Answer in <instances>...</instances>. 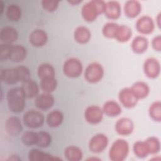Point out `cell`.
<instances>
[{"instance_id": "6da1fadb", "label": "cell", "mask_w": 161, "mask_h": 161, "mask_svg": "<svg viewBox=\"0 0 161 161\" xmlns=\"http://www.w3.org/2000/svg\"><path fill=\"white\" fill-rule=\"evenodd\" d=\"M6 98L8 108L11 112L19 113L23 111L25 107L26 96L21 87L9 89Z\"/></svg>"}, {"instance_id": "7a4b0ae2", "label": "cell", "mask_w": 161, "mask_h": 161, "mask_svg": "<svg viewBox=\"0 0 161 161\" xmlns=\"http://www.w3.org/2000/svg\"><path fill=\"white\" fill-rule=\"evenodd\" d=\"M106 3L101 0H92L83 5L81 14L84 19L88 22L94 21L99 14L104 13Z\"/></svg>"}, {"instance_id": "3957f363", "label": "cell", "mask_w": 161, "mask_h": 161, "mask_svg": "<svg viewBox=\"0 0 161 161\" xmlns=\"http://www.w3.org/2000/svg\"><path fill=\"white\" fill-rule=\"evenodd\" d=\"M128 143L123 139L116 140L110 148L109 156L113 161L124 160L129 153Z\"/></svg>"}, {"instance_id": "277c9868", "label": "cell", "mask_w": 161, "mask_h": 161, "mask_svg": "<svg viewBox=\"0 0 161 161\" xmlns=\"http://www.w3.org/2000/svg\"><path fill=\"white\" fill-rule=\"evenodd\" d=\"M23 123L30 128H38L44 123L45 117L42 113L34 109L28 110L23 115Z\"/></svg>"}, {"instance_id": "5b68a950", "label": "cell", "mask_w": 161, "mask_h": 161, "mask_svg": "<svg viewBox=\"0 0 161 161\" xmlns=\"http://www.w3.org/2000/svg\"><path fill=\"white\" fill-rule=\"evenodd\" d=\"M104 75L102 65L97 62H92L87 65L84 72L85 79L90 83L99 82Z\"/></svg>"}, {"instance_id": "8992f818", "label": "cell", "mask_w": 161, "mask_h": 161, "mask_svg": "<svg viewBox=\"0 0 161 161\" xmlns=\"http://www.w3.org/2000/svg\"><path fill=\"white\" fill-rule=\"evenodd\" d=\"M82 70V64L77 58H70L67 60L64 64L63 72L68 77H78L81 75Z\"/></svg>"}, {"instance_id": "52a82bcc", "label": "cell", "mask_w": 161, "mask_h": 161, "mask_svg": "<svg viewBox=\"0 0 161 161\" xmlns=\"http://www.w3.org/2000/svg\"><path fill=\"white\" fill-rule=\"evenodd\" d=\"M103 114L104 112L102 108L96 105H91L85 110L84 118L89 123L96 125L102 121Z\"/></svg>"}, {"instance_id": "ba28073f", "label": "cell", "mask_w": 161, "mask_h": 161, "mask_svg": "<svg viewBox=\"0 0 161 161\" xmlns=\"http://www.w3.org/2000/svg\"><path fill=\"white\" fill-rule=\"evenodd\" d=\"M118 97L122 105L127 108L135 107L138 101V99L133 93L131 87H126L121 90Z\"/></svg>"}, {"instance_id": "9c48e42d", "label": "cell", "mask_w": 161, "mask_h": 161, "mask_svg": "<svg viewBox=\"0 0 161 161\" xmlns=\"http://www.w3.org/2000/svg\"><path fill=\"white\" fill-rule=\"evenodd\" d=\"M108 144V137L105 135L100 133L92 137L89 143V148L94 153H100L107 147Z\"/></svg>"}, {"instance_id": "30bf717a", "label": "cell", "mask_w": 161, "mask_h": 161, "mask_svg": "<svg viewBox=\"0 0 161 161\" xmlns=\"http://www.w3.org/2000/svg\"><path fill=\"white\" fill-rule=\"evenodd\" d=\"M143 70L145 75L148 77L152 79L156 78L160 74V63L155 58H148L144 62Z\"/></svg>"}, {"instance_id": "8fae6325", "label": "cell", "mask_w": 161, "mask_h": 161, "mask_svg": "<svg viewBox=\"0 0 161 161\" xmlns=\"http://www.w3.org/2000/svg\"><path fill=\"white\" fill-rule=\"evenodd\" d=\"M136 28L138 32L143 35L152 33L155 28L154 22L152 18L148 16L140 17L136 23Z\"/></svg>"}, {"instance_id": "7c38bea8", "label": "cell", "mask_w": 161, "mask_h": 161, "mask_svg": "<svg viewBox=\"0 0 161 161\" xmlns=\"http://www.w3.org/2000/svg\"><path fill=\"white\" fill-rule=\"evenodd\" d=\"M5 130L9 135L11 136H18L23 130L20 119L16 116L8 118L5 123Z\"/></svg>"}, {"instance_id": "4fadbf2b", "label": "cell", "mask_w": 161, "mask_h": 161, "mask_svg": "<svg viewBox=\"0 0 161 161\" xmlns=\"http://www.w3.org/2000/svg\"><path fill=\"white\" fill-rule=\"evenodd\" d=\"M115 130L119 135L127 136L133 132L134 130V125L130 118H121L116 123Z\"/></svg>"}, {"instance_id": "5bb4252c", "label": "cell", "mask_w": 161, "mask_h": 161, "mask_svg": "<svg viewBox=\"0 0 161 161\" xmlns=\"http://www.w3.org/2000/svg\"><path fill=\"white\" fill-rule=\"evenodd\" d=\"M55 102L54 97L50 93L44 92L35 97V104L37 108L41 110H47L52 107Z\"/></svg>"}, {"instance_id": "9a60e30c", "label": "cell", "mask_w": 161, "mask_h": 161, "mask_svg": "<svg viewBox=\"0 0 161 161\" xmlns=\"http://www.w3.org/2000/svg\"><path fill=\"white\" fill-rule=\"evenodd\" d=\"M30 43L35 47H41L44 46L48 40L47 33L40 29L33 30L29 37Z\"/></svg>"}, {"instance_id": "2e32d148", "label": "cell", "mask_w": 161, "mask_h": 161, "mask_svg": "<svg viewBox=\"0 0 161 161\" xmlns=\"http://www.w3.org/2000/svg\"><path fill=\"white\" fill-rule=\"evenodd\" d=\"M121 13V6L118 1H111L106 3L104 13L107 18L111 19H116L119 18Z\"/></svg>"}, {"instance_id": "e0dca14e", "label": "cell", "mask_w": 161, "mask_h": 161, "mask_svg": "<svg viewBox=\"0 0 161 161\" xmlns=\"http://www.w3.org/2000/svg\"><path fill=\"white\" fill-rule=\"evenodd\" d=\"M18 37L16 30L11 26H4L0 31V38L3 43L11 45L16 42Z\"/></svg>"}, {"instance_id": "ac0fdd59", "label": "cell", "mask_w": 161, "mask_h": 161, "mask_svg": "<svg viewBox=\"0 0 161 161\" xmlns=\"http://www.w3.org/2000/svg\"><path fill=\"white\" fill-rule=\"evenodd\" d=\"M0 77L3 82L6 84H15L19 81L16 69H4L0 71Z\"/></svg>"}, {"instance_id": "d6986e66", "label": "cell", "mask_w": 161, "mask_h": 161, "mask_svg": "<svg viewBox=\"0 0 161 161\" xmlns=\"http://www.w3.org/2000/svg\"><path fill=\"white\" fill-rule=\"evenodd\" d=\"M27 55V51L25 47L21 45H12L9 59L13 62H21L23 61Z\"/></svg>"}, {"instance_id": "ffe728a7", "label": "cell", "mask_w": 161, "mask_h": 161, "mask_svg": "<svg viewBox=\"0 0 161 161\" xmlns=\"http://www.w3.org/2000/svg\"><path fill=\"white\" fill-rule=\"evenodd\" d=\"M142 11V6L139 1H128L124 6V12L126 16L133 18L136 17Z\"/></svg>"}, {"instance_id": "44dd1931", "label": "cell", "mask_w": 161, "mask_h": 161, "mask_svg": "<svg viewBox=\"0 0 161 161\" xmlns=\"http://www.w3.org/2000/svg\"><path fill=\"white\" fill-rule=\"evenodd\" d=\"M21 88L23 90L26 98L36 97L39 92V87L36 82L34 80L30 79L22 83Z\"/></svg>"}, {"instance_id": "7402d4cb", "label": "cell", "mask_w": 161, "mask_h": 161, "mask_svg": "<svg viewBox=\"0 0 161 161\" xmlns=\"http://www.w3.org/2000/svg\"><path fill=\"white\" fill-rule=\"evenodd\" d=\"M91 36V33L89 30L83 26L77 27L74 33L75 40L80 44H85L87 43Z\"/></svg>"}, {"instance_id": "603a6c76", "label": "cell", "mask_w": 161, "mask_h": 161, "mask_svg": "<svg viewBox=\"0 0 161 161\" xmlns=\"http://www.w3.org/2000/svg\"><path fill=\"white\" fill-rule=\"evenodd\" d=\"M64 114L59 110H53L50 111L46 118L47 123L50 127L57 128L63 122Z\"/></svg>"}, {"instance_id": "cb8c5ba5", "label": "cell", "mask_w": 161, "mask_h": 161, "mask_svg": "<svg viewBox=\"0 0 161 161\" xmlns=\"http://www.w3.org/2000/svg\"><path fill=\"white\" fill-rule=\"evenodd\" d=\"M103 111L107 116L114 117L121 114V108L117 102L110 100L106 101L104 104Z\"/></svg>"}, {"instance_id": "d4e9b609", "label": "cell", "mask_w": 161, "mask_h": 161, "mask_svg": "<svg viewBox=\"0 0 161 161\" xmlns=\"http://www.w3.org/2000/svg\"><path fill=\"white\" fill-rule=\"evenodd\" d=\"M148 47V40L143 36H136L132 43L131 48L136 53H142L147 51Z\"/></svg>"}, {"instance_id": "484cf974", "label": "cell", "mask_w": 161, "mask_h": 161, "mask_svg": "<svg viewBox=\"0 0 161 161\" xmlns=\"http://www.w3.org/2000/svg\"><path fill=\"white\" fill-rule=\"evenodd\" d=\"M28 159L31 161H45L60 160V158L54 157L50 154L45 153L38 149H33L28 153Z\"/></svg>"}, {"instance_id": "4316f807", "label": "cell", "mask_w": 161, "mask_h": 161, "mask_svg": "<svg viewBox=\"0 0 161 161\" xmlns=\"http://www.w3.org/2000/svg\"><path fill=\"white\" fill-rule=\"evenodd\" d=\"M131 89L138 99L146 97L150 92V88L148 84L142 81L135 82Z\"/></svg>"}, {"instance_id": "83f0119b", "label": "cell", "mask_w": 161, "mask_h": 161, "mask_svg": "<svg viewBox=\"0 0 161 161\" xmlns=\"http://www.w3.org/2000/svg\"><path fill=\"white\" fill-rule=\"evenodd\" d=\"M131 29L126 25H119L114 38L119 42H128L131 37Z\"/></svg>"}, {"instance_id": "f1b7e54d", "label": "cell", "mask_w": 161, "mask_h": 161, "mask_svg": "<svg viewBox=\"0 0 161 161\" xmlns=\"http://www.w3.org/2000/svg\"><path fill=\"white\" fill-rule=\"evenodd\" d=\"M21 9L16 4H11L6 9V17L11 21H19L21 18Z\"/></svg>"}, {"instance_id": "f546056e", "label": "cell", "mask_w": 161, "mask_h": 161, "mask_svg": "<svg viewBox=\"0 0 161 161\" xmlns=\"http://www.w3.org/2000/svg\"><path fill=\"white\" fill-rule=\"evenodd\" d=\"M66 158L70 161H79L82 158V150L76 146H69L66 148L64 152Z\"/></svg>"}, {"instance_id": "4dcf8cb0", "label": "cell", "mask_w": 161, "mask_h": 161, "mask_svg": "<svg viewBox=\"0 0 161 161\" xmlns=\"http://www.w3.org/2000/svg\"><path fill=\"white\" fill-rule=\"evenodd\" d=\"M55 71L53 67L47 63L41 64L38 69V75L40 79L55 77Z\"/></svg>"}, {"instance_id": "1f68e13d", "label": "cell", "mask_w": 161, "mask_h": 161, "mask_svg": "<svg viewBox=\"0 0 161 161\" xmlns=\"http://www.w3.org/2000/svg\"><path fill=\"white\" fill-rule=\"evenodd\" d=\"M57 86V82L55 77H47L41 79L40 87L45 92L51 93L54 91Z\"/></svg>"}, {"instance_id": "d6a6232c", "label": "cell", "mask_w": 161, "mask_h": 161, "mask_svg": "<svg viewBox=\"0 0 161 161\" xmlns=\"http://www.w3.org/2000/svg\"><path fill=\"white\" fill-rule=\"evenodd\" d=\"M133 152L135 155L139 158H143L150 154L145 141H138L133 145Z\"/></svg>"}, {"instance_id": "836d02e7", "label": "cell", "mask_w": 161, "mask_h": 161, "mask_svg": "<svg viewBox=\"0 0 161 161\" xmlns=\"http://www.w3.org/2000/svg\"><path fill=\"white\" fill-rule=\"evenodd\" d=\"M52 142L51 135L46 131L37 133V140L36 145L40 148L48 147Z\"/></svg>"}, {"instance_id": "e575fe53", "label": "cell", "mask_w": 161, "mask_h": 161, "mask_svg": "<svg viewBox=\"0 0 161 161\" xmlns=\"http://www.w3.org/2000/svg\"><path fill=\"white\" fill-rule=\"evenodd\" d=\"M149 114L150 117L156 121L161 120V104L159 101L152 103L149 108Z\"/></svg>"}, {"instance_id": "d590c367", "label": "cell", "mask_w": 161, "mask_h": 161, "mask_svg": "<svg viewBox=\"0 0 161 161\" xmlns=\"http://www.w3.org/2000/svg\"><path fill=\"white\" fill-rule=\"evenodd\" d=\"M119 25L113 22H108L103 28V34L107 38H114Z\"/></svg>"}, {"instance_id": "8d00e7d4", "label": "cell", "mask_w": 161, "mask_h": 161, "mask_svg": "<svg viewBox=\"0 0 161 161\" xmlns=\"http://www.w3.org/2000/svg\"><path fill=\"white\" fill-rule=\"evenodd\" d=\"M37 140V133L27 131L25 132L21 136L23 143L26 146H32L36 145Z\"/></svg>"}, {"instance_id": "74e56055", "label": "cell", "mask_w": 161, "mask_h": 161, "mask_svg": "<svg viewBox=\"0 0 161 161\" xmlns=\"http://www.w3.org/2000/svg\"><path fill=\"white\" fill-rule=\"evenodd\" d=\"M150 153H156L160 151V143L159 140L154 136L150 137L145 140Z\"/></svg>"}, {"instance_id": "f35d334b", "label": "cell", "mask_w": 161, "mask_h": 161, "mask_svg": "<svg viewBox=\"0 0 161 161\" xmlns=\"http://www.w3.org/2000/svg\"><path fill=\"white\" fill-rule=\"evenodd\" d=\"M15 69L17 71L19 82L23 83L31 79V73L26 67L21 65L16 67Z\"/></svg>"}, {"instance_id": "ab89813d", "label": "cell", "mask_w": 161, "mask_h": 161, "mask_svg": "<svg viewBox=\"0 0 161 161\" xmlns=\"http://www.w3.org/2000/svg\"><path fill=\"white\" fill-rule=\"evenodd\" d=\"M59 1H50V0H43L42 1V5L45 11L51 13L56 11L58 8Z\"/></svg>"}, {"instance_id": "60d3db41", "label": "cell", "mask_w": 161, "mask_h": 161, "mask_svg": "<svg viewBox=\"0 0 161 161\" xmlns=\"http://www.w3.org/2000/svg\"><path fill=\"white\" fill-rule=\"evenodd\" d=\"M11 45L3 43L0 46V58L1 61L9 59L11 49Z\"/></svg>"}, {"instance_id": "b9f144b4", "label": "cell", "mask_w": 161, "mask_h": 161, "mask_svg": "<svg viewBox=\"0 0 161 161\" xmlns=\"http://www.w3.org/2000/svg\"><path fill=\"white\" fill-rule=\"evenodd\" d=\"M153 48L157 51H160L161 50V37L160 35L153 38L152 42Z\"/></svg>"}, {"instance_id": "7bdbcfd3", "label": "cell", "mask_w": 161, "mask_h": 161, "mask_svg": "<svg viewBox=\"0 0 161 161\" xmlns=\"http://www.w3.org/2000/svg\"><path fill=\"white\" fill-rule=\"evenodd\" d=\"M69 3L74 5V4H78L79 3H81V1H69Z\"/></svg>"}, {"instance_id": "ee69618b", "label": "cell", "mask_w": 161, "mask_h": 161, "mask_svg": "<svg viewBox=\"0 0 161 161\" xmlns=\"http://www.w3.org/2000/svg\"><path fill=\"white\" fill-rule=\"evenodd\" d=\"M157 21H158V23H157V24H158V27H160V23H159V21H160V13H159V14H158V17H157Z\"/></svg>"}]
</instances>
